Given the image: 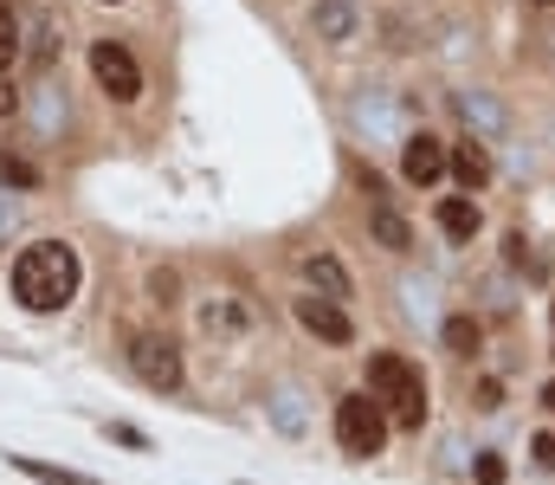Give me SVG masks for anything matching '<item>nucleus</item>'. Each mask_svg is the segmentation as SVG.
Returning <instances> with one entry per match:
<instances>
[{
	"label": "nucleus",
	"mask_w": 555,
	"mask_h": 485,
	"mask_svg": "<svg viewBox=\"0 0 555 485\" xmlns=\"http://www.w3.org/2000/svg\"><path fill=\"white\" fill-rule=\"evenodd\" d=\"M20 111V91H13V78H0V117H13Z\"/></svg>",
	"instance_id": "412c9836"
},
{
	"label": "nucleus",
	"mask_w": 555,
	"mask_h": 485,
	"mask_svg": "<svg viewBox=\"0 0 555 485\" xmlns=\"http://www.w3.org/2000/svg\"><path fill=\"white\" fill-rule=\"evenodd\" d=\"M13 298L26 311H65L78 298V253L65 240H39L13 259Z\"/></svg>",
	"instance_id": "f257e3e1"
},
{
	"label": "nucleus",
	"mask_w": 555,
	"mask_h": 485,
	"mask_svg": "<svg viewBox=\"0 0 555 485\" xmlns=\"http://www.w3.org/2000/svg\"><path fill=\"white\" fill-rule=\"evenodd\" d=\"M91 72H98V85H104L117 104H137V98H142V65L130 59V46L98 39V46H91Z\"/></svg>",
	"instance_id": "20e7f679"
},
{
	"label": "nucleus",
	"mask_w": 555,
	"mask_h": 485,
	"mask_svg": "<svg viewBox=\"0 0 555 485\" xmlns=\"http://www.w3.org/2000/svg\"><path fill=\"white\" fill-rule=\"evenodd\" d=\"M530 454H537V467H555V434H537Z\"/></svg>",
	"instance_id": "6ab92c4d"
},
{
	"label": "nucleus",
	"mask_w": 555,
	"mask_h": 485,
	"mask_svg": "<svg viewBox=\"0 0 555 485\" xmlns=\"http://www.w3.org/2000/svg\"><path fill=\"white\" fill-rule=\"evenodd\" d=\"M543 408H555V382H550V388H543Z\"/></svg>",
	"instance_id": "4be33fe9"
},
{
	"label": "nucleus",
	"mask_w": 555,
	"mask_h": 485,
	"mask_svg": "<svg viewBox=\"0 0 555 485\" xmlns=\"http://www.w3.org/2000/svg\"><path fill=\"white\" fill-rule=\"evenodd\" d=\"M20 59V13L0 0V65H13Z\"/></svg>",
	"instance_id": "2eb2a0df"
},
{
	"label": "nucleus",
	"mask_w": 555,
	"mask_h": 485,
	"mask_svg": "<svg viewBox=\"0 0 555 485\" xmlns=\"http://www.w3.org/2000/svg\"><path fill=\"white\" fill-rule=\"evenodd\" d=\"M317 39L349 46L356 39V0H317Z\"/></svg>",
	"instance_id": "9d476101"
},
{
	"label": "nucleus",
	"mask_w": 555,
	"mask_h": 485,
	"mask_svg": "<svg viewBox=\"0 0 555 485\" xmlns=\"http://www.w3.org/2000/svg\"><path fill=\"white\" fill-rule=\"evenodd\" d=\"M446 168H452V156H446V143H439L433 130L408 137V150H401V175H408L414 188H433V181H439Z\"/></svg>",
	"instance_id": "0eeeda50"
},
{
	"label": "nucleus",
	"mask_w": 555,
	"mask_h": 485,
	"mask_svg": "<svg viewBox=\"0 0 555 485\" xmlns=\"http://www.w3.org/2000/svg\"><path fill=\"white\" fill-rule=\"evenodd\" d=\"M375 240H382L388 253H408V246H414V233H408V220H401L395 207H375Z\"/></svg>",
	"instance_id": "ddd939ff"
},
{
	"label": "nucleus",
	"mask_w": 555,
	"mask_h": 485,
	"mask_svg": "<svg viewBox=\"0 0 555 485\" xmlns=\"http://www.w3.org/2000/svg\"><path fill=\"white\" fill-rule=\"evenodd\" d=\"M291 311H297V323H304L310 336H323V343H356V323H349V311H343L336 298H317V292H310V298H297Z\"/></svg>",
	"instance_id": "423d86ee"
},
{
	"label": "nucleus",
	"mask_w": 555,
	"mask_h": 485,
	"mask_svg": "<svg viewBox=\"0 0 555 485\" xmlns=\"http://www.w3.org/2000/svg\"><path fill=\"white\" fill-rule=\"evenodd\" d=\"M297 272H304V279H310V285L323 292V298H336V305L349 298V272H343V266H336L330 253H304V259H297Z\"/></svg>",
	"instance_id": "6e6552de"
},
{
	"label": "nucleus",
	"mask_w": 555,
	"mask_h": 485,
	"mask_svg": "<svg viewBox=\"0 0 555 485\" xmlns=\"http://www.w3.org/2000/svg\"><path fill=\"white\" fill-rule=\"evenodd\" d=\"M537 7H555V0H537Z\"/></svg>",
	"instance_id": "5701e85b"
},
{
	"label": "nucleus",
	"mask_w": 555,
	"mask_h": 485,
	"mask_svg": "<svg viewBox=\"0 0 555 485\" xmlns=\"http://www.w3.org/2000/svg\"><path fill=\"white\" fill-rule=\"evenodd\" d=\"M478 408H504V382H478Z\"/></svg>",
	"instance_id": "aec40b11"
},
{
	"label": "nucleus",
	"mask_w": 555,
	"mask_h": 485,
	"mask_svg": "<svg viewBox=\"0 0 555 485\" xmlns=\"http://www.w3.org/2000/svg\"><path fill=\"white\" fill-rule=\"evenodd\" d=\"M478 227H485L478 201H465V194H446V201H439V233H446V240H472Z\"/></svg>",
	"instance_id": "1a4fd4ad"
},
{
	"label": "nucleus",
	"mask_w": 555,
	"mask_h": 485,
	"mask_svg": "<svg viewBox=\"0 0 555 485\" xmlns=\"http://www.w3.org/2000/svg\"><path fill=\"white\" fill-rule=\"evenodd\" d=\"M0 181H13V188H39V168H33V162H20V156H7V150H0Z\"/></svg>",
	"instance_id": "dca6fc26"
},
{
	"label": "nucleus",
	"mask_w": 555,
	"mask_h": 485,
	"mask_svg": "<svg viewBox=\"0 0 555 485\" xmlns=\"http://www.w3.org/2000/svg\"><path fill=\"white\" fill-rule=\"evenodd\" d=\"M130 369H137L149 388H181V356L168 336H137L130 343Z\"/></svg>",
	"instance_id": "39448f33"
},
{
	"label": "nucleus",
	"mask_w": 555,
	"mask_h": 485,
	"mask_svg": "<svg viewBox=\"0 0 555 485\" xmlns=\"http://www.w3.org/2000/svg\"><path fill=\"white\" fill-rule=\"evenodd\" d=\"M369 395L388 408L395 427H420L426 421V375H420L408 356H369Z\"/></svg>",
	"instance_id": "f03ea898"
},
{
	"label": "nucleus",
	"mask_w": 555,
	"mask_h": 485,
	"mask_svg": "<svg viewBox=\"0 0 555 485\" xmlns=\"http://www.w3.org/2000/svg\"><path fill=\"white\" fill-rule=\"evenodd\" d=\"M20 473H26V480H46V485H98V480H85V473H65V467H46V460H20Z\"/></svg>",
	"instance_id": "4468645a"
},
{
	"label": "nucleus",
	"mask_w": 555,
	"mask_h": 485,
	"mask_svg": "<svg viewBox=\"0 0 555 485\" xmlns=\"http://www.w3.org/2000/svg\"><path fill=\"white\" fill-rule=\"evenodd\" d=\"M452 175H459L465 194H478V188L491 181V150H485V143H459V150H452Z\"/></svg>",
	"instance_id": "9b49d317"
},
{
	"label": "nucleus",
	"mask_w": 555,
	"mask_h": 485,
	"mask_svg": "<svg viewBox=\"0 0 555 485\" xmlns=\"http://www.w3.org/2000/svg\"><path fill=\"white\" fill-rule=\"evenodd\" d=\"M246 311H227V305H201V330H240Z\"/></svg>",
	"instance_id": "f3484780"
},
{
	"label": "nucleus",
	"mask_w": 555,
	"mask_h": 485,
	"mask_svg": "<svg viewBox=\"0 0 555 485\" xmlns=\"http://www.w3.org/2000/svg\"><path fill=\"white\" fill-rule=\"evenodd\" d=\"M478 485H504V460H498V454L478 460Z\"/></svg>",
	"instance_id": "a211bd4d"
},
{
	"label": "nucleus",
	"mask_w": 555,
	"mask_h": 485,
	"mask_svg": "<svg viewBox=\"0 0 555 485\" xmlns=\"http://www.w3.org/2000/svg\"><path fill=\"white\" fill-rule=\"evenodd\" d=\"M446 349H452V356H478V349H485V323L478 318H446Z\"/></svg>",
	"instance_id": "f8f14e48"
},
{
	"label": "nucleus",
	"mask_w": 555,
	"mask_h": 485,
	"mask_svg": "<svg viewBox=\"0 0 555 485\" xmlns=\"http://www.w3.org/2000/svg\"><path fill=\"white\" fill-rule=\"evenodd\" d=\"M336 441L349 460H375L388 447V408L375 395H343L336 401Z\"/></svg>",
	"instance_id": "7ed1b4c3"
}]
</instances>
